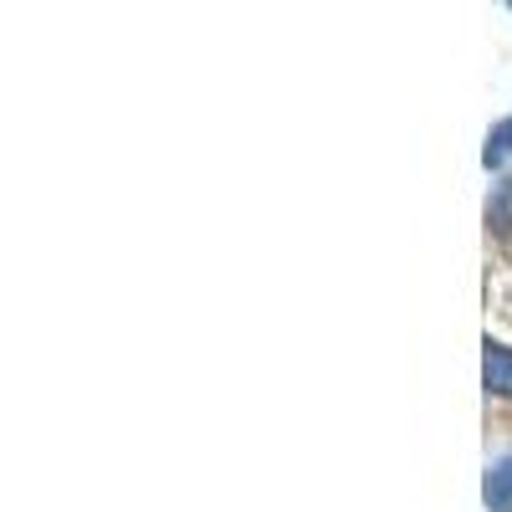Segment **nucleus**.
Returning a JSON list of instances; mask_svg holds the SVG:
<instances>
[{"label": "nucleus", "mask_w": 512, "mask_h": 512, "mask_svg": "<svg viewBox=\"0 0 512 512\" xmlns=\"http://www.w3.org/2000/svg\"><path fill=\"white\" fill-rule=\"evenodd\" d=\"M487 507L492 512H512V456L487 466Z\"/></svg>", "instance_id": "obj_1"}, {"label": "nucleus", "mask_w": 512, "mask_h": 512, "mask_svg": "<svg viewBox=\"0 0 512 512\" xmlns=\"http://www.w3.org/2000/svg\"><path fill=\"white\" fill-rule=\"evenodd\" d=\"M487 390L512 400V349L502 344H487Z\"/></svg>", "instance_id": "obj_2"}]
</instances>
